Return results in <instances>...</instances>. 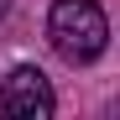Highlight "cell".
I'll list each match as a JSON object with an SVG mask.
<instances>
[{
    "label": "cell",
    "mask_w": 120,
    "mask_h": 120,
    "mask_svg": "<svg viewBox=\"0 0 120 120\" xmlns=\"http://www.w3.org/2000/svg\"><path fill=\"white\" fill-rule=\"evenodd\" d=\"M47 42L63 63H94L110 42V21L99 11V0H52L47 11Z\"/></svg>",
    "instance_id": "cell-1"
},
{
    "label": "cell",
    "mask_w": 120,
    "mask_h": 120,
    "mask_svg": "<svg viewBox=\"0 0 120 120\" xmlns=\"http://www.w3.org/2000/svg\"><path fill=\"white\" fill-rule=\"evenodd\" d=\"M0 110H5L11 120H52L57 99H52V84H47V73H42V68H31V63L11 68L5 89H0Z\"/></svg>",
    "instance_id": "cell-2"
},
{
    "label": "cell",
    "mask_w": 120,
    "mask_h": 120,
    "mask_svg": "<svg viewBox=\"0 0 120 120\" xmlns=\"http://www.w3.org/2000/svg\"><path fill=\"white\" fill-rule=\"evenodd\" d=\"M5 11H11V0H0V16H5Z\"/></svg>",
    "instance_id": "cell-3"
}]
</instances>
